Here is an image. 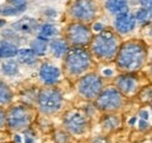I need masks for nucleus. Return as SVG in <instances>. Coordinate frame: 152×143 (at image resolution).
Returning <instances> with one entry per match:
<instances>
[{
	"instance_id": "obj_1",
	"label": "nucleus",
	"mask_w": 152,
	"mask_h": 143,
	"mask_svg": "<svg viewBox=\"0 0 152 143\" xmlns=\"http://www.w3.org/2000/svg\"><path fill=\"white\" fill-rule=\"evenodd\" d=\"M145 58L146 51L140 43L128 42L117 55V65L124 71H134L144 64Z\"/></svg>"
},
{
	"instance_id": "obj_2",
	"label": "nucleus",
	"mask_w": 152,
	"mask_h": 143,
	"mask_svg": "<svg viewBox=\"0 0 152 143\" xmlns=\"http://www.w3.org/2000/svg\"><path fill=\"white\" fill-rule=\"evenodd\" d=\"M118 50V40L111 30H101L93 42V51L98 58L111 59Z\"/></svg>"
},
{
	"instance_id": "obj_3",
	"label": "nucleus",
	"mask_w": 152,
	"mask_h": 143,
	"mask_svg": "<svg viewBox=\"0 0 152 143\" xmlns=\"http://www.w3.org/2000/svg\"><path fill=\"white\" fill-rule=\"evenodd\" d=\"M90 65V55L82 48H73L67 53L66 69L72 74H80Z\"/></svg>"
},
{
	"instance_id": "obj_4",
	"label": "nucleus",
	"mask_w": 152,
	"mask_h": 143,
	"mask_svg": "<svg viewBox=\"0 0 152 143\" xmlns=\"http://www.w3.org/2000/svg\"><path fill=\"white\" fill-rule=\"evenodd\" d=\"M97 4L95 0H75L70 7V15L77 21H90L97 14Z\"/></svg>"
},
{
	"instance_id": "obj_5",
	"label": "nucleus",
	"mask_w": 152,
	"mask_h": 143,
	"mask_svg": "<svg viewBox=\"0 0 152 143\" xmlns=\"http://www.w3.org/2000/svg\"><path fill=\"white\" fill-rule=\"evenodd\" d=\"M62 97L56 90L46 89L39 94V106L45 113H54L61 107Z\"/></svg>"
},
{
	"instance_id": "obj_6",
	"label": "nucleus",
	"mask_w": 152,
	"mask_h": 143,
	"mask_svg": "<svg viewBox=\"0 0 152 143\" xmlns=\"http://www.w3.org/2000/svg\"><path fill=\"white\" fill-rule=\"evenodd\" d=\"M123 98L122 94L116 89H107L104 90L101 94H98L97 99V106L105 110H114L122 106Z\"/></svg>"
},
{
	"instance_id": "obj_7",
	"label": "nucleus",
	"mask_w": 152,
	"mask_h": 143,
	"mask_svg": "<svg viewBox=\"0 0 152 143\" xmlns=\"http://www.w3.org/2000/svg\"><path fill=\"white\" fill-rule=\"evenodd\" d=\"M78 91L84 98L93 99L98 97L99 92L102 91V82L96 74H88L81 79L78 84Z\"/></svg>"
},
{
	"instance_id": "obj_8",
	"label": "nucleus",
	"mask_w": 152,
	"mask_h": 143,
	"mask_svg": "<svg viewBox=\"0 0 152 143\" xmlns=\"http://www.w3.org/2000/svg\"><path fill=\"white\" fill-rule=\"evenodd\" d=\"M67 36H68V40L75 46H84L89 43V41L91 40V33L89 28L80 22L72 23L68 26Z\"/></svg>"
},
{
	"instance_id": "obj_9",
	"label": "nucleus",
	"mask_w": 152,
	"mask_h": 143,
	"mask_svg": "<svg viewBox=\"0 0 152 143\" xmlns=\"http://www.w3.org/2000/svg\"><path fill=\"white\" fill-rule=\"evenodd\" d=\"M31 114L26 107H13L7 114V124L11 128H23L29 124Z\"/></svg>"
},
{
	"instance_id": "obj_10",
	"label": "nucleus",
	"mask_w": 152,
	"mask_h": 143,
	"mask_svg": "<svg viewBox=\"0 0 152 143\" xmlns=\"http://www.w3.org/2000/svg\"><path fill=\"white\" fill-rule=\"evenodd\" d=\"M136 26V20L131 13L125 12V13H121L117 14L116 18V29L118 30V33L121 34H126L129 32H131Z\"/></svg>"
},
{
	"instance_id": "obj_11",
	"label": "nucleus",
	"mask_w": 152,
	"mask_h": 143,
	"mask_svg": "<svg viewBox=\"0 0 152 143\" xmlns=\"http://www.w3.org/2000/svg\"><path fill=\"white\" fill-rule=\"evenodd\" d=\"M66 125L68 127V129L74 133V134H81L84 131L86 128V118L80 114V113H73L70 115L67 116L66 119Z\"/></svg>"
},
{
	"instance_id": "obj_12",
	"label": "nucleus",
	"mask_w": 152,
	"mask_h": 143,
	"mask_svg": "<svg viewBox=\"0 0 152 143\" xmlns=\"http://www.w3.org/2000/svg\"><path fill=\"white\" fill-rule=\"evenodd\" d=\"M60 77V70L50 64H43L40 69V78L46 84H54Z\"/></svg>"
},
{
	"instance_id": "obj_13",
	"label": "nucleus",
	"mask_w": 152,
	"mask_h": 143,
	"mask_svg": "<svg viewBox=\"0 0 152 143\" xmlns=\"http://www.w3.org/2000/svg\"><path fill=\"white\" fill-rule=\"evenodd\" d=\"M38 27V23L34 19L32 18H23L19 20L17 23L13 25V28L23 34H31L33 33Z\"/></svg>"
},
{
	"instance_id": "obj_14",
	"label": "nucleus",
	"mask_w": 152,
	"mask_h": 143,
	"mask_svg": "<svg viewBox=\"0 0 152 143\" xmlns=\"http://www.w3.org/2000/svg\"><path fill=\"white\" fill-rule=\"evenodd\" d=\"M136 85H137V82L131 76H122L117 79L118 89L121 90L123 93H126V94L133 92L136 90Z\"/></svg>"
},
{
	"instance_id": "obj_15",
	"label": "nucleus",
	"mask_w": 152,
	"mask_h": 143,
	"mask_svg": "<svg viewBox=\"0 0 152 143\" xmlns=\"http://www.w3.org/2000/svg\"><path fill=\"white\" fill-rule=\"evenodd\" d=\"M105 7L109 12L114 14H121L129 12L128 7V0H108L105 4Z\"/></svg>"
},
{
	"instance_id": "obj_16",
	"label": "nucleus",
	"mask_w": 152,
	"mask_h": 143,
	"mask_svg": "<svg viewBox=\"0 0 152 143\" xmlns=\"http://www.w3.org/2000/svg\"><path fill=\"white\" fill-rule=\"evenodd\" d=\"M18 53V49L14 44H12L11 42L4 41L0 43V58H10L15 56Z\"/></svg>"
},
{
	"instance_id": "obj_17",
	"label": "nucleus",
	"mask_w": 152,
	"mask_h": 143,
	"mask_svg": "<svg viewBox=\"0 0 152 143\" xmlns=\"http://www.w3.org/2000/svg\"><path fill=\"white\" fill-rule=\"evenodd\" d=\"M18 59L21 63L25 64H32L35 62V54L33 53L32 49H20L18 50Z\"/></svg>"
},
{
	"instance_id": "obj_18",
	"label": "nucleus",
	"mask_w": 152,
	"mask_h": 143,
	"mask_svg": "<svg viewBox=\"0 0 152 143\" xmlns=\"http://www.w3.org/2000/svg\"><path fill=\"white\" fill-rule=\"evenodd\" d=\"M56 34H57L56 27L53 26V25L47 23V25L41 26L40 32H39V38L45 40V41H48L49 37H53V36H55Z\"/></svg>"
},
{
	"instance_id": "obj_19",
	"label": "nucleus",
	"mask_w": 152,
	"mask_h": 143,
	"mask_svg": "<svg viewBox=\"0 0 152 143\" xmlns=\"http://www.w3.org/2000/svg\"><path fill=\"white\" fill-rule=\"evenodd\" d=\"M50 48H52V51L53 54L57 56V57H61L62 55H64L68 50V46L64 41L62 40H56V41H53L52 44H50Z\"/></svg>"
},
{
	"instance_id": "obj_20",
	"label": "nucleus",
	"mask_w": 152,
	"mask_h": 143,
	"mask_svg": "<svg viewBox=\"0 0 152 143\" xmlns=\"http://www.w3.org/2000/svg\"><path fill=\"white\" fill-rule=\"evenodd\" d=\"M32 50L35 55H45L46 51H47V41L45 40H41V38H38L35 41L32 42Z\"/></svg>"
},
{
	"instance_id": "obj_21",
	"label": "nucleus",
	"mask_w": 152,
	"mask_h": 143,
	"mask_svg": "<svg viewBox=\"0 0 152 143\" xmlns=\"http://www.w3.org/2000/svg\"><path fill=\"white\" fill-rule=\"evenodd\" d=\"M2 71L7 76H13L18 72V63L15 61H6L1 65Z\"/></svg>"
},
{
	"instance_id": "obj_22",
	"label": "nucleus",
	"mask_w": 152,
	"mask_h": 143,
	"mask_svg": "<svg viewBox=\"0 0 152 143\" xmlns=\"http://www.w3.org/2000/svg\"><path fill=\"white\" fill-rule=\"evenodd\" d=\"M11 98H12V93H11L10 89L6 85L0 83V104L8 103L11 100Z\"/></svg>"
},
{
	"instance_id": "obj_23",
	"label": "nucleus",
	"mask_w": 152,
	"mask_h": 143,
	"mask_svg": "<svg viewBox=\"0 0 152 143\" xmlns=\"http://www.w3.org/2000/svg\"><path fill=\"white\" fill-rule=\"evenodd\" d=\"M26 7H12V6H6L0 9V14L4 15H17L21 12H23Z\"/></svg>"
},
{
	"instance_id": "obj_24",
	"label": "nucleus",
	"mask_w": 152,
	"mask_h": 143,
	"mask_svg": "<svg viewBox=\"0 0 152 143\" xmlns=\"http://www.w3.org/2000/svg\"><path fill=\"white\" fill-rule=\"evenodd\" d=\"M150 15H151V11H149V9H145V8H140V9H138L137 12H136V14H134V20H137V21H139V22H146L149 18H150Z\"/></svg>"
},
{
	"instance_id": "obj_25",
	"label": "nucleus",
	"mask_w": 152,
	"mask_h": 143,
	"mask_svg": "<svg viewBox=\"0 0 152 143\" xmlns=\"http://www.w3.org/2000/svg\"><path fill=\"white\" fill-rule=\"evenodd\" d=\"M104 125H105L107 128L111 129V128H114V127H116V126L118 125V120L115 116H108L105 119V121H104Z\"/></svg>"
},
{
	"instance_id": "obj_26",
	"label": "nucleus",
	"mask_w": 152,
	"mask_h": 143,
	"mask_svg": "<svg viewBox=\"0 0 152 143\" xmlns=\"http://www.w3.org/2000/svg\"><path fill=\"white\" fill-rule=\"evenodd\" d=\"M8 6L12 7H26L27 0H7Z\"/></svg>"
},
{
	"instance_id": "obj_27",
	"label": "nucleus",
	"mask_w": 152,
	"mask_h": 143,
	"mask_svg": "<svg viewBox=\"0 0 152 143\" xmlns=\"http://www.w3.org/2000/svg\"><path fill=\"white\" fill-rule=\"evenodd\" d=\"M140 4H142V6H143V8L151 11L152 0H140Z\"/></svg>"
},
{
	"instance_id": "obj_28",
	"label": "nucleus",
	"mask_w": 152,
	"mask_h": 143,
	"mask_svg": "<svg viewBox=\"0 0 152 143\" xmlns=\"http://www.w3.org/2000/svg\"><path fill=\"white\" fill-rule=\"evenodd\" d=\"M102 29H103V26L101 23H95V26H94V30L95 32H101Z\"/></svg>"
},
{
	"instance_id": "obj_29",
	"label": "nucleus",
	"mask_w": 152,
	"mask_h": 143,
	"mask_svg": "<svg viewBox=\"0 0 152 143\" xmlns=\"http://www.w3.org/2000/svg\"><path fill=\"white\" fill-rule=\"evenodd\" d=\"M4 121H5V115H4V112L0 109V127L4 125Z\"/></svg>"
},
{
	"instance_id": "obj_30",
	"label": "nucleus",
	"mask_w": 152,
	"mask_h": 143,
	"mask_svg": "<svg viewBox=\"0 0 152 143\" xmlns=\"http://www.w3.org/2000/svg\"><path fill=\"white\" fill-rule=\"evenodd\" d=\"M139 127H140V128H143V129H144V128H146V127H148V122H145L144 120H143V121H140V122H139Z\"/></svg>"
},
{
	"instance_id": "obj_31",
	"label": "nucleus",
	"mask_w": 152,
	"mask_h": 143,
	"mask_svg": "<svg viewBox=\"0 0 152 143\" xmlns=\"http://www.w3.org/2000/svg\"><path fill=\"white\" fill-rule=\"evenodd\" d=\"M140 116H142L143 119H148V118H149V114H148V112H142V113H140Z\"/></svg>"
},
{
	"instance_id": "obj_32",
	"label": "nucleus",
	"mask_w": 152,
	"mask_h": 143,
	"mask_svg": "<svg viewBox=\"0 0 152 143\" xmlns=\"http://www.w3.org/2000/svg\"><path fill=\"white\" fill-rule=\"evenodd\" d=\"M25 142H26V143H33V139H31V137H28V135H26Z\"/></svg>"
},
{
	"instance_id": "obj_33",
	"label": "nucleus",
	"mask_w": 152,
	"mask_h": 143,
	"mask_svg": "<svg viewBox=\"0 0 152 143\" xmlns=\"http://www.w3.org/2000/svg\"><path fill=\"white\" fill-rule=\"evenodd\" d=\"M104 74L110 76V74H113V71H111V70H104Z\"/></svg>"
},
{
	"instance_id": "obj_34",
	"label": "nucleus",
	"mask_w": 152,
	"mask_h": 143,
	"mask_svg": "<svg viewBox=\"0 0 152 143\" xmlns=\"http://www.w3.org/2000/svg\"><path fill=\"white\" fill-rule=\"evenodd\" d=\"M14 140H15V142H17V143H20V142H21V139H20V136H18V135H15Z\"/></svg>"
},
{
	"instance_id": "obj_35",
	"label": "nucleus",
	"mask_w": 152,
	"mask_h": 143,
	"mask_svg": "<svg viewBox=\"0 0 152 143\" xmlns=\"http://www.w3.org/2000/svg\"><path fill=\"white\" fill-rule=\"evenodd\" d=\"M134 121H136V118H132V119L130 120V125H133V124H134Z\"/></svg>"
},
{
	"instance_id": "obj_36",
	"label": "nucleus",
	"mask_w": 152,
	"mask_h": 143,
	"mask_svg": "<svg viewBox=\"0 0 152 143\" xmlns=\"http://www.w3.org/2000/svg\"><path fill=\"white\" fill-rule=\"evenodd\" d=\"M4 25H5V20L0 19V26H4Z\"/></svg>"
}]
</instances>
